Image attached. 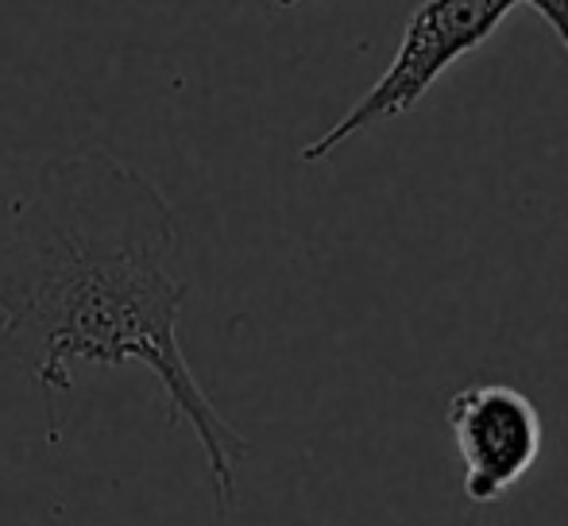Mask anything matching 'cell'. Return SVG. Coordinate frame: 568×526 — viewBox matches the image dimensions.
Listing matches in <instances>:
<instances>
[{
  "label": "cell",
  "mask_w": 568,
  "mask_h": 526,
  "mask_svg": "<svg viewBox=\"0 0 568 526\" xmlns=\"http://www.w3.org/2000/svg\"><path fill=\"white\" fill-rule=\"evenodd\" d=\"M526 4L557 31V39H561L565 51H568V0H526Z\"/></svg>",
  "instance_id": "cell-4"
},
{
  "label": "cell",
  "mask_w": 568,
  "mask_h": 526,
  "mask_svg": "<svg viewBox=\"0 0 568 526\" xmlns=\"http://www.w3.org/2000/svg\"><path fill=\"white\" fill-rule=\"evenodd\" d=\"M518 0H426L406 23V36L398 43V54L383 78L333 124L325 135L302 148V163H322L329 151L348 143L352 135L367 132L372 124L403 117L426 98L429 85L442 78L449 62L476 51L487 36L503 23V16Z\"/></svg>",
  "instance_id": "cell-2"
},
{
  "label": "cell",
  "mask_w": 568,
  "mask_h": 526,
  "mask_svg": "<svg viewBox=\"0 0 568 526\" xmlns=\"http://www.w3.org/2000/svg\"><path fill=\"white\" fill-rule=\"evenodd\" d=\"M190 283L179 221L163 190L105 148L54 155L16 202L0 249V364L43 398L74 392V364H140L166 398V426H190L205 453L217 515L236 507L255 445L197 384L179 341Z\"/></svg>",
  "instance_id": "cell-1"
},
{
  "label": "cell",
  "mask_w": 568,
  "mask_h": 526,
  "mask_svg": "<svg viewBox=\"0 0 568 526\" xmlns=\"http://www.w3.org/2000/svg\"><path fill=\"white\" fill-rule=\"evenodd\" d=\"M445 426L464 465V496L499 504L541 457L538 406L510 384H468L445 403Z\"/></svg>",
  "instance_id": "cell-3"
}]
</instances>
